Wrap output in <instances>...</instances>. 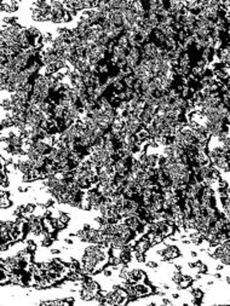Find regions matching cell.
Instances as JSON below:
<instances>
[{
  "instance_id": "18",
  "label": "cell",
  "mask_w": 230,
  "mask_h": 306,
  "mask_svg": "<svg viewBox=\"0 0 230 306\" xmlns=\"http://www.w3.org/2000/svg\"><path fill=\"white\" fill-rule=\"evenodd\" d=\"M120 259H121L122 263L125 264H128L130 260H131V254H127V253H124V252H120Z\"/></svg>"
},
{
  "instance_id": "8",
  "label": "cell",
  "mask_w": 230,
  "mask_h": 306,
  "mask_svg": "<svg viewBox=\"0 0 230 306\" xmlns=\"http://www.w3.org/2000/svg\"><path fill=\"white\" fill-rule=\"evenodd\" d=\"M80 208L85 209V211H90V209H91V202H90L87 195H85L83 199H81V206H80Z\"/></svg>"
},
{
  "instance_id": "34",
  "label": "cell",
  "mask_w": 230,
  "mask_h": 306,
  "mask_svg": "<svg viewBox=\"0 0 230 306\" xmlns=\"http://www.w3.org/2000/svg\"><path fill=\"white\" fill-rule=\"evenodd\" d=\"M190 256H193V258H196V253H195V252H190Z\"/></svg>"
},
{
  "instance_id": "37",
  "label": "cell",
  "mask_w": 230,
  "mask_h": 306,
  "mask_svg": "<svg viewBox=\"0 0 230 306\" xmlns=\"http://www.w3.org/2000/svg\"><path fill=\"white\" fill-rule=\"evenodd\" d=\"M213 284V281H208L207 282V285H212Z\"/></svg>"
},
{
  "instance_id": "31",
  "label": "cell",
  "mask_w": 230,
  "mask_h": 306,
  "mask_svg": "<svg viewBox=\"0 0 230 306\" xmlns=\"http://www.w3.org/2000/svg\"><path fill=\"white\" fill-rule=\"evenodd\" d=\"M214 277H216L217 280H219V278H222V275H221V273H216V275H214Z\"/></svg>"
},
{
  "instance_id": "23",
  "label": "cell",
  "mask_w": 230,
  "mask_h": 306,
  "mask_svg": "<svg viewBox=\"0 0 230 306\" xmlns=\"http://www.w3.org/2000/svg\"><path fill=\"white\" fill-rule=\"evenodd\" d=\"M11 244H12L11 242H1V247H0V249H1V252H5V251H7L10 248V246H11Z\"/></svg>"
},
{
  "instance_id": "7",
  "label": "cell",
  "mask_w": 230,
  "mask_h": 306,
  "mask_svg": "<svg viewBox=\"0 0 230 306\" xmlns=\"http://www.w3.org/2000/svg\"><path fill=\"white\" fill-rule=\"evenodd\" d=\"M190 293L193 295L194 299H197V300H201L204 298V292L200 289V288H190Z\"/></svg>"
},
{
  "instance_id": "6",
  "label": "cell",
  "mask_w": 230,
  "mask_h": 306,
  "mask_svg": "<svg viewBox=\"0 0 230 306\" xmlns=\"http://www.w3.org/2000/svg\"><path fill=\"white\" fill-rule=\"evenodd\" d=\"M11 204H12V202H11V200H10V197H7V196L0 197V207H1L3 209L11 207Z\"/></svg>"
},
{
  "instance_id": "19",
  "label": "cell",
  "mask_w": 230,
  "mask_h": 306,
  "mask_svg": "<svg viewBox=\"0 0 230 306\" xmlns=\"http://www.w3.org/2000/svg\"><path fill=\"white\" fill-rule=\"evenodd\" d=\"M26 248L28 249V251H31L32 253L36 249V244L34 243V241H32V240H28L27 242H26Z\"/></svg>"
},
{
  "instance_id": "17",
  "label": "cell",
  "mask_w": 230,
  "mask_h": 306,
  "mask_svg": "<svg viewBox=\"0 0 230 306\" xmlns=\"http://www.w3.org/2000/svg\"><path fill=\"white\" fill-rule=\"evenodd\" d=\"M193 283V281H189V280H182L181 282L178 283V288L179 289H187V288H189V285H190Z\"/></svg>"
},
{
  "instance_id": "3",
  "label": "cell",
  "mask_w": 230,
  "mask_h": 306,
  "mask_svg": "<svg viewBox=\"0 0 230 306\" xmlns=\"http://www.w3.org/2000/svg\"><path fill=\"white\" fill-rule=\"evenodd\" d=\"M136 137H137V139L139 141V142H147L149 138H150V134H149V132H148V130L147 128H144V127H142L141 130H139L137 133H136Z\"/></svg>"
},
{
  "instance_id": "25",
  "label": "cell",
  "mask_w": 230,
  "mask_h": 306,
  "mask_svg": "<svg viewBox=\"0 0 230 306\" xmlns=\"http://www.w3.org/2000/svg\"><path fill=\"white\" fill-rule=\"evenodd\" d=\"M103 273H104V276H107V277H110L113 272L109 270V269H104V270H103Z\"/></svg>"
},
{
  "instance_id": "36",
  "label": "cell",
  "mask_w": 230,
  "mask_h": 306,
  "mask_svg": "<svg viewBox=\"0 0 230 306\" xmlns=\"http://www.w3.org/2000/svg\"><path fill=\"white\" fill-rule=\"evenodd\" d=\"M176 269L179 271V270H182V266H181V265H176Z\"/></svg>"
},
{
  "instance_id": "33",
  "label": "cell",
  "mask_w": 230,
  "mask_h": 306,
  "mask_svg": "<svg viewBox=\"0 0 230 306\" xmlns=\"http://www.w3.org/2000/svg\"><path fill=\"white\" fill-rule=\"evenodd\" d=\"M188 265H189V268H192V269L195 268V263H189Z\"/></svg>"
},
{
  "instance_id": "20",
  "label": "cell",
  "mask_w": 230,
  "mask_h": 306,
  "mask_svg": "<svg viewBox=\"0 0 230 306\" xmlns=\"http://www.w3.org/2000/svg\"><path fill=\"white\" fill-rule=\"evenodd\" d=\"M133 254H135V256H136V259H137L138 263H144V261H145V255H144V253L133 251Z\"/></svg>"
},
{
  "instance_id": "32",
  "label": "cell",
  "mask_w": 230,
  "mask_h": 306,
  "mask_svg": "<svg viewBox=\"0 0 230 306\" xmlns=\"http://www.w3.org/2000/svg\"><path fill=\"white\" fill-rule=\"evenodd\" d=\"M162 304H167V305H168V304H171V301L167 300V299H164V300H162Z\"/></svg>"
},
{
  "instance_id": "28",
  "label": "cell",
  "mask_w": 230,
  "mask_h": 306,
  "mask_svg": "<svg viewBox=\"0 0 230 306\" xmlns=\"http://www.w3.org/2000/svg\"><path fill=\"white\" fill-rule=\"evenodd\" d=\"M223 268H224V264H219V265H217V270L218 271H221V270H223Z\"/></svg>"
},
{
  "instance_id": "12",
  "label": "cell",
  "mask_w": 230,
  "mask_h": 306,
  "mask_svg": "<svg viewBox=\"0 0 230 306\" xmlns=\"http://www.w3.org/2000/svg\"><path fill=\"white\" fill-rule=\"evenodd\" d=\"M195 268H197L199 269V272L200 273H207L208 272V268L204 264V263H201L200 260H197L196 263H195Z\"/></svg>"
},
{
  "instance_id": "15",
  "label": "cell",
  "mask_w": 230,
  "mask_h": 306,
  "mask_svg": "<svg viewBox=\"0 0 230 306\" xmlns=\"http://www.w3.org/2000/svg\"><path fill=\"white\" fill-rule=\"evenodd\" d=\"M182 280H183V275H182V272H181V271H178V270H177L176 272H173V273H172V281H173L174 283H177V284H178V283L181 282Z\"/></svg>"
},
{
  "instance_id": "27",
  "label": "cell",
  "mask_w": 230,
  "mask_h": 306,
  "mask_svg": "<svg viewBox=\"0 0 230 306\" xmlns=\"http://www.w3.org/2000/svg\"><path fill=\"white\" fill-rule=\"evenodd\" d=\"M51 253H52L53 255H58L59 253H61V251H59V249H56V248H53V249H51Z\"/></svg>"
},
{
  "instance_id": "13",
  "label": "cell",
  "mask_w": 230,
  "mask_h": 306,
  "mask_svg": "<svg viewBox=\"0 0 230 306\" xmlns=\"http://www.w3.org/2000/svg\"><path fill=\"white\" fill-rule=\"evenodd\" d=\"M27 31H28L29 36H31L32 39H34V38H36V36H40V35H41V33H40L35 27H29V28H27Z\"/></svg>"
},
{
  "instance_id": "14",
  "label": "cell",
  "mask_w": 230,
  "mask_h": 306,
  "mask_svg": "<svg viewBox=\"0 0 230 306\" xmlns=\"http://www.w3.org/2000/svg\"><path fill=\"white\" fill-rule=\"evenodd\" d=\"M76 236L78 237L83 242H88V237H87V230H80V231H78L76 232Z\"/></svg>"
},
{
  "instance_id": "40",
  "label": "cell",
  "mask_w": 230,
  "mask_h": 306,
  "mask_svg": "<svg viewBox=\"0 0 230 306\" xmlns=\"http://www.w3.org/2000/svg\"><path fill=\"white\" fill-rule=\"evenodd\" d=\"M229 113H230V108H229Z\"/></svg>"
},
{
  "instance_id": "5",
  "label": "cell",
  "mask_w": 230,
  "mask_h": 306,
  "mask_svg": "<svg viewBox=\"0 0 230 306\" xmlns=\"http://www.w3.org/2000/svg\"><path fill=\"white\" fill-rule=\"evenodd\" d=\"M116 43H117V46H120V47H124V48L130 47V41H128V38L126 36V34H122L116 40Z\"/></svg>"
},
{
  "instance_id": "30",
  "label": "cell",
  "mask_w": 230,
  "mask_h": 306,
  "mask_svg": "<svg viewBox=\"0 0 230 306\" xmlns=\"http://www.w3.org/2000/svg\"><path fill=\"white\" fill-rule=\"evenodd\" d=\"M66 243H67V244H73V241H72L70 239H67V240H66Z\"/></svg>"
},
{
  "instance_id": "26",
  "label": "cell",
  "mask_w": 230,
  "mask_h": 306,
  "mask_svg": "<svg viewBox=\"0 0 230 306\" xmlns=\"http://www.w3.org/2000/svg\"><path fill=\"white\" fill-rule=\"evenodd\" d=\"M18 191H19V192H26V191H28V186H18Z\"/></svg>"
},
{
  "instance_id": "1",
  "label": "cell",
  "mask_w": 230,
  "mask_h": 306,
  "mask_svg": "<svg viewBox=\"0 0 230 306\" xmlns=\"http://www.w3.org/2000/svg\"><path fill=\"white\" fill-rule=\"evenodd\" d=\"M157 253H159L160 256H161V260H164V261H169L174 258H178V256L181 255L179 249L176 246H169V244H166L165 248L160 249Z\"/></svg>"
},
{
  "instance_id": "29",
  "label": "cell",
  "mask_w": 230,
  "mask_h": 306,
  "mask_svg": "<svg viewBox=\"0 0 230 306\" xmlns=\"http://www.w3.org/2000/svg\"><path fill=\"white\" fill-rule=\"evenodd\" d=\"M90 229H91V226H90L88 224H85V225H84V230H90Z\"/></svg>"
},
{
  "instance_id": "2",
  "label": "cell",
  "mask_w": 230,
  "mask_h": 306,
  "mask_svg": "<svg viewBox=\"0 0 230 306\" xmlns=\"http://www.w3.org/2000/svg\"><path fill=\"white\" fill-rule=\"evenodd\" d=\"M150 247H152V244H150V241L148 240V237L147 236H142V239L139 241H137V246H136L135 251L141 252V253H145Z\"/></svg>"
},
{
  "instance_id": "21",
  "label": "cell",
  "mask_w": 230,
  "mask_h": 306,
  "mask_svg": "<svg viewBox=\"0 0 230 306\" xmlns=\"http://www.w3.org/2000/svg\"><path fill=\"white\" fill-rule=\"evenodd\" d=\"M23 90L26 92H29V93H33V90H34V84L31 81V82H27L23 85Z\"/></svg>"
},
{
  "instance_id": "10",
  "label": "cell",
  "mask_w": 230,
  "mask_h": 306,
  "mask_svg": "<svg viewBox=\"0 0 230 306\" xmlns=\"http://www.w3.org/2000/svg\"><path fill=\"white\" fill-rule=\"evenodd\" d=\"M112 87H113V90L115 91V92H122L124 90H125V84H124V81H115L113 85H112Z\"/></svg>"
},
{
  "instance_id": "24",
  "label": "cell",
  "mask_w": 230,
  "mask_h": 306,
  "mask_svg": "<svg viewBox=\"0 0 230 306\" xmlns=\"http://www.w3.org/2000/svg\"><path fill=\"white\" fill-rule=\"evenodd\" d=\"M147 266H148V268H150V269H156V268H157V264H156L155 261H148V263H147Z\"/></svg>"
},
{
  "instance_id": "38",
  "label": "cell",
  "mask_w": 230,
  "mask_h": 306,
  "mask_svg": "<svg viewBox=\"0 0 230 306\" xmlns=\"http://www.w3.org/2000/svg\"><path fill=\"white\" fill-rule=\"evenodd\" d=\"M162 287H164V288H165V289H168V288H169V287H168V284H164V285H162Z\"/></svg>"
},
{
  "instance_id": "4",
  "label": "cell",
  "mask_w": 230,
  "mask_h": 306,
  "mask_svg": "<svg viewBox=\"0 0 230 306\" xmlns=\"http://www.w3.org/2000/svg\"><path fill=\"white\" fill-rule=\"evenodd\" d=\"M80 295H81V299L85 300V301L93 300V298H95V294L91 290H88L87 288H81V290H80Z\"/></svg>"
},
{
  "instance_id": "39",
  "label": "cell",
  "mask_w": 230,
  "mask_h": 306,
  "mask_svg": "<svg viewBox=\"0 0 230 306\" xmlns=\"http://www.w3.org/2000/svg\"><path fill=\"white\" fill-rule=\"evenodd\" d=\"M226 282L230 284V276H228V277H226Z\"/></svg>"
},
{
  "instance_id": "35",
  "label": "cell",
  "mask_w": 230,
  "mask_h": 306,
  "mask_svg": "<svg viewBox=\"0 0 230 306\" xmlns=\"http://www.w3.org/2000/svg\"><path fill=\"white\" fill-rule=\"evenodd\" d=\"M172 297H173V299H178V298H179V295L176 293V294H173V295H172Z\"/></svg>"
},
{
  "instance_id": "16",
  "label": "cell",
  "mask_w": 230,
  "mask_h": 306,
  "mask_svg": "<svg viewBox=\"0 0 230 306\" xmlns=\"http://www.w3.org/2000/svg\"><path fill=\"white\" fill-rule=\"evenodd\" d=\"M58 219L63 223H66V224H68L69 220H70V217H69V214H67L64 212H58Z\"/></svg>"
},
{
  "instance_id": "11",
  "label": "cell",
  "mask_w": 230,
  "mask_h": 306,
  "mask_svg": "<svg viewBox=\"0 0 230 306\" xmlns=\"http://www.w3.org/2000/svg\"><path fill=\"white\" fill-rule=\"evenodd\" d=\"M135 81H136V77L133 76V74H132V75H128V76H126V77L124 79V84H125L126 87H131V88H133V84H135Z\"/></svg>"
},
{
  "instance_id": "22",
  "label": "cell",
  "mask_w": 230,
  "mask_h": 306,
  "mask_svg": "<svg viewBox=\"0 0 230 306\" xmlns=\"http://www.w3.org/2000/svg\"><path fill=\"white\" fill-rule=\"evenodd\" d=\"M228 186H229V185H228V183H226L224 179L221 178V179L218 180V189H226Z\"/></svg>"
},
{
  "instance_id": "9",
  "label": "cell",
  "mask_w": 230,
  "mask_h": 306,
  "mask_svg": "<svg viewBox=\"0 0 230 306\" xmlns=\"http://www.w3.org/2000/svg\"><path fill=\"white\" fill-rule=\"evenodd\" d=\"M122 261H121V259H120V256H115V255H112V256H109V259H108V264L110 265V266H117V265H120Z\"/></svg>"
}]
</instances>
